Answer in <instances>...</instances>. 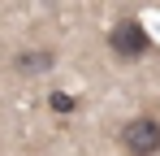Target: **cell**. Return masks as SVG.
Segmentation results:
<instances>
[{"label":"cell","instance_id":"277c9868","mask_svg":"<svg viewBox=\"0 0 160 156\" xmlns=\"http://www.w3.org/2000/svg\"><path fill=\"white\" fill-rule=\"evenodd\" d=\"M56 113H74V96H65V91H52V100H48Z\"/></svg>","mask_w":160,"mask_h":156},{"label":"cell","instance_id":"6da1fadb","mask_svg":"<svg viewBox=\"0 0 160 156\" xmlns=\"http://www.w3.org/2000/svg\"><path fill=\"white\" fill-rule=\"evenodd\" d=\"M121 148L126 156H160V122L156 117H130L121 126Z\"/></svg>","mask_w":160,"mask_h":156},{"label":"cell","instance_id":"3957f363","mask_svg":"<svg viewBox=\"0 0 160 156\" xmlns=\"http://www.w3.org/2000/svg\"><path fill=\"white\" fill-rule=\"evenodd\" d=\"M18 70H22V74H43V70H52V52H22V56H18Z\"/></svg>","mask_w":160,"mask_h":156},{"label":"cell","instance_id":"7a4b0ae2","mask_svg":"<svg viewBox=\"0 0 160 156\" xmlns=\"http://www.w3.org/2000/svg\"><path fill=\"white\" fill-rule=\"evenodd\" d=\"M108 48H112V56H121V61H138L143 52L152 48L147 26L138 22V18H121V22L108 30Z\"/></svg>","mask_w":160,"mask_h":156}]
</instances>
